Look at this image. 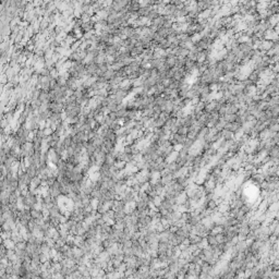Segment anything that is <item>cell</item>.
Returning a JSON list of instances; mask_svg holds the SVG:
<instances>
[{"mask_svg":"<svg viewBox=\"0 0 279 279\" xmlns=\"http://www.w3.org/2000/svg\"><path fill=\"white\" fill-rule=\"evenodd\" d=\"M249 223V228H250V230H256L259 229V227H261V221H259L257 219H253V220H251Z\"/></svg>","mask_w":279,"mask_h":279,"instance_id":"6da1fadb","label":"cell"}]
</instances>
